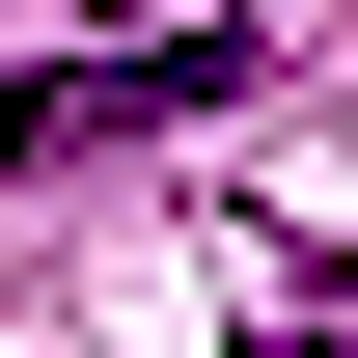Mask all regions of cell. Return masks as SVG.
Segmentation results:
<instances>
[{
	"label": "cell",
	"mask_w": 358,
	"mask_h": 358,
	"mask_svg": "<svg viewBox=\"0 0 358 358\" xmlns=\"http://www.w3.org/2000/svg\"><path fill=\"white\" fill-rule=\"evenodd\" d=\"M193 83H221V55H28V83H0V166H110V138H166Z\"/></svg>",
	"instance_id": "1"
},
{
	"label": "cell",
	"mask_w": 358,
	"mask_h": 358,
	"mask_svg": "<svg viewBox=\"0 0 358 358\" xmlns=\"http://www.w3.org/2000/svg\"><path fill=\"white\" fill-rule=\"evenodd\" d=\"M55 28H83V55H221L248 0H55Z\"/></svg>",
	"instance_id": "2"
},
{
	"label": "cell",
	"mask_w": 358,
	"mask_h": 358,
	"mask_svg": "<svg viewBox=\"0 0 358 358\" xmlns=\"http://www.w3.org/2000/svg\"><path fill=\"white\" fill-rule=\"evenodd\" d=\"M275 358H358V303H331V331H275Z\"/></svg>",
	"instance_id": "3"
}]
</instances>
